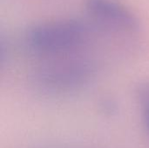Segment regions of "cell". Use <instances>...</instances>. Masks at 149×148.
Here are the masks:
<instances>
[{"instance_id": "cell-4", "label": "cell", "mask_w": 149, "mask_h": 148, "mask_svg": "<svg viewBox=\"0 0 149 148\" xmlns=\"http://www.w3.org/2000/svg\"><path fill=\"white\" fill-rule=\"evenodd\" d=\"M137 100L143 123L149 133V82L141 85L137 92Z\"/></svg>"}, {"instance_id": "cell-2", "label": "cell", "mask_w": 149, "mask_h": 148, "mask_svg": "<svg viewBox=\"0 0 149 148\" xmlns=\"http://www.w3.org/2000/svg\"><path fill=\"white\" fill-rule=\"evenodd\" d=\"M95 72L94 65L87 61L65 58L42 65L35 72L33 79L45 92H69L88 85Z\"/></svg>"}, {"instance_id": "cell-1", "label": "cell", "mask_w": 149, "mask_h": 148, "mask_svg": "<svg viewBox=\"0 0 149 148\" xmlns=\"http://www.w3.org/2000/svg\"><path fill=\"white\" fill-rule=\"evenodd\" d=\"M86 39V28L76 21L36 26L26 34L29 50L43 57H65L85 44Z\"/></svg>"}, {"instance_id": "cell-3", "label": "cell", "mask_w": 149, "mask_h": 148, "mask_svg": "<svg viewBox=\"0 0 149 148\" xmlns=\"http://www.w3.org/2000/svg\"><path fill=\"white\" fill-rule=\"evenodd\" d=\"M88 5L102 18L120 27L134 30L137 25L135 19L128 11L111 0H89Z\"/></svg>"}]
</instances>
